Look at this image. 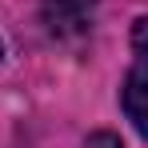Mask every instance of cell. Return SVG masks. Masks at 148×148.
<instances>
[{"instance_id": "6da1fadb", "label": "cell", "mask_w": 148, "mask_h": 148, "mask_svg": "<svg viewBox=\"0 0 148 148\" xmlns=\"http://www.w3.org/2000/svg\"><path fill=\"white\" fill-rule=\"evenodd\" d=\"M96 0H40V20L56 40H80L92 28Z\"/></svg>"}, {"instance_id": "7a4b0ae2", "label": "cell", "mask_w": 148, "mask_h": 148, "mask_svg": "<svg viewBox=\"0 0 148 148\" xmlns=\"http://www.w3.org/2000/svg\"><path fill=\"white\" fill-rule=\"evenodd\" d=\"M120 104H124V116L132 120V128L148 140V56H136L132 72L124 76Z\"/></svg>"}, {"instance_id": "3957f363", "label": "cell", "mask_w": 148, "mask_h": 148, "mask_svg": "<svg viewBox=\"0 0 148 148\" xmlns=\"http://www.w3.org/2000/svg\"><path fill=\"white\" fill-rule=\"evenodd\" d=\"M132 52L136 56H148V16H140L136 28H132Z\"/></svg>"}, {"instance_id": "277c9868", "label": "cell", "mask_w": 148, "mask_h": 148, "mask_svg": "<svg viewBox=\"0 0 148 148\" xmlns=\"http://www.w3.org/2000/svg\"><path fill=\"white\" fill-rule=\"evenodd\" d=\"M84 148H124V144H120V136H112V132H92L84 140Z\"/></svg>"}, {"instance_id": "5b68a950", "label": "cell", "mask_w": 148, "mask_h": 148, "mask_svg": "<svg viewBox=\"0 0 148 148\" xmlns=\"http://www.w3.org/2000/svg\"><path fill=\"white\" fill-rule=\"evenodd\" d=\"M0 56H4V44H0Z\"/></svg>"}]
</instances>
